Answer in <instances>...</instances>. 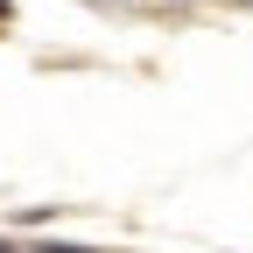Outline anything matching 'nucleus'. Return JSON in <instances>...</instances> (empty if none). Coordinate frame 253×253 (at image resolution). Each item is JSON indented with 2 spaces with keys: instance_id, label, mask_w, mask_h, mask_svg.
<instances>
[{
  "instance_id": "f257e3e1",
  "label": "nucleus",
  "mask_w": 253,
  "mask_h": 253,
  "mask_svg": "<svg viewBox=\"0 0 253 253\" xmlns=\"http://www.w3.org/2000/svg\"><path fill=\"white\" fill-rule=\"evenodd\" d=\"M42 253H91V246H42Z\"/></svg>"
},
{
  "instance_id": "f03ea898",
  "label": "nucleus",
  "mask_w": 253,
  "mask_h": 253,
  "mask_svg": "<svg viewBox=\"0 0 253 253\" xmlns=\"http://www.w3.org/2000/svg\"><path fill=\"white\" fill-rule=\"evenodd\" d=\"M0 253H14V246H7V239H0Z\"/></svg>"
}]
</instances>
